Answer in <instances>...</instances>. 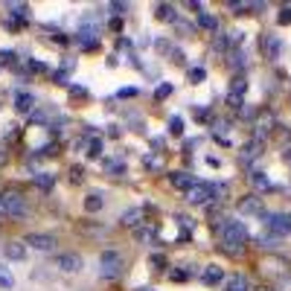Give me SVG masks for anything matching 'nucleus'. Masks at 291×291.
I'll list each match as a JSON object with an SVG mask.
<instances>
[{
	"mask_svg": "<svg viewBox=\"0 0 291 291\" xmlns=\"http://www.w3.org/2000/svg\"><path fill=\"white\" fill-rule=\"evenodd\" d=\"M219 233H222L224 251H230V254H239L242 245L248 242V227H245L242 222H236V219H224V222L219 224Z\"/></svg>",
	"mask_w": 291,
	"mask_h": 291,
	"instance_id": "obj_1",
	"label": "nucleus"
},
{
	"mask_svg": "<svg viewBox=\"0 0 291 291\" xmlns=\"http://www.w3.org/2000/svg\"><path fill=\"white\" fill-rule=\"evenodd\" d=\"M0 204H3V216H12V219H23V216L29 213L26 198H23L20 192H15V189L0 192Z\"/></svg>",
	"mask_w": 291,
	"mask_h": 291,
	"instance_id": "obj_2",
	"label": "nucleus"
},
{
	"mask_svg": "<svg viewBox=\"0 0 291 291\" xmlns=\"http://www.w3.org/2000/svg\"><path fill=\"white\" fill-rule=\"evenodd\" d=\"M262 219H265V227H268L277 239L291 233V216L289 213H262Z\"/></svg>",
	"mask_w": 291,
	"mask_h": 291,
	"instance_id": "obj_3",
	"label": "nucleus"
},
{
	"mask_svg": "<svg viewBox=\"0 0 291 291\" xmlns=\"http://www.w3.org/2000/svg\"><path fill=\"white\" fill-rule=\"evenodd\" d=\"M99 268H102V277L114 280V277H120V271H122V257H120L117 251H102Z\"/></svg>",
	"mask_w": 291,
	"mask_h": 291,
	"instance_id": "obj_4",
	"label": "nucleus"
},
{
	"mask_svg": "<svg viewBox=\"0 0 291 291\" xmlns=\"http://www.w3.org/2000/svg\"><path fill=\"white\" fill-rule=\"evenodd\" d=\"M23 245H29V248H35V251H41V254H50V251H55V236H50V233H29L26 239H23Z\"/></svg>",
	"mask_w": 291,
	"mask_h": 291,
	"instance_id": "obj_5",
	"label": "nucleus"
},
{
	"mask_svg": "<svg viewBox=\"0 0 291 291\" xmlns=\"http://www.w3.org/2000/svg\"><path fill=\"white\" fill-rule=\"evenodd\" d=\"M82 265H85V262H82V257H79V254H61V257L55 259V268H58V271H64V274H79V271H82Z\"/></svg>",
	"mask_w": 291,
	"mask_h": 291,
	"instance_id": "obj_6",
	"label": "nucleus"
},
{
	"mask_svg": "<svg viewBox=\"0 0 291 291\" xmlns=\"http://www.w3.org/2000/svg\"><path fill=\"white\" fill-rule=\"evenodd\" d=\"M210 198H213V187L210 184H195V187L187 189V201L189 204H207Z\"/></svg>",
	"mask_w": 291,
	"mask_h": 291,
	"instance_id": "obj_7",
	"label": "nucleus"
},
{
	"mask_svg": "<svg viewBox=\"0 0 291 291\" xmlns=\"http://www.w3.org/2000/svg\"><path fill=\"white\" fill-rule=\"evenodd\" d=\"M239 213H245V216H262V201L257 195H245L239 201Z\"/></svg>",
	"mask_w": 291,
	"mask_h": 291,
	"instance_id": "obj_8",
	"label": "nucleus"
},
{
	"mask_svg": "<svg viewBox=\"0 0 291 291\" xmlns=\"http://www.w3.org/2000/svg\"><path fill=\"white\" fill-rule=\"evenodd\" d=\"M32 105H35V96H32V93H26V90L15 93V111H17V114H29Z\"/></svg>",
	"mask_w": 291,
	"mask_h": 291,
	"instance_id": "obj_9",
	"label": "nucleus"
},
{
	"mask_svg": "<svg viewBox=\"0 0 291 291\" xmlns=\"http://www.w3.org/2000/svg\"><path fill=\"white\" fill-rule=\"evenodd\" d=\"M169 181H172V187H178V189H189V187H195V184H198L189 172H181V169H178V172H172V175H169Z\"/></svg>",
	"mask_w": 291,
	"mask_h": 291,
	"instance_id": "obj_10",
	"label": "nucleus"
},
{
	"mask_svg": "<svg viewBox=\"0 0 291 291\" xmlns=\"http://www.w3.org/2000/svg\"><path fill=\"white\" fill-rule=\"evenodd\" d=\"M224 291H251V283H248V277H242V274H230V277L224 280Z\"/></svg>",
	"mask_w": 291,
	"mask_h": 291,
	"instance_id": "obj_11",
	"label": "nucleus"
},
{
	"mask_svg": "<svg viewBox=\"0 0 291 291\" xmlns=\"http://www.w3.org/2000/svg\"><path fill=\"white\" fill-rule=\"evenodd\" d=\"M201 280H204L207 286H219V283L224 280V271H222L219 265H207V268L201 271Z\"/></svg>",
	"mask_w": 291,
	"mask_h": 291,
	"instance_id": "obj_12",
	"label": "nucleus"
},
{
	"mask_svg": "<svg viewBox=\"0 0 291 291\" xmlns=\"http://www.w3.org/2000/svg\"><path fill=\"white\" fill-rule=\"evenodd\" d=\"M262 50L268 58H277L280 55V38L277 35H262Z\"/></svg>",
	"mask_w": 291,
	"mask_h": 291,
	"instance_id": "obj_13",
	"label": "nucleus"
},
{
	"mask_svg": "<svg viewBox=\"0 0 291 291\" xmlns=\"http://www.w3.org/2000/svg\"><path fill=\"white\" fill-rule=\"evenodd\" d=\"M6 257L15 259V262L26 259V245H23V242H9V245H6Z\"/></svg>",
	"mask_w": 291,
	"mask_h": 291,
	"instance_id": "obj_14",
	"label": "nucleus"
},
{
	"mask_svg": "<svg viewBox=\"0 0 291 291\" xmlns=\"http://www.w3.org/2000/svg\"><path fill=\"white\" fill-rule=\"evenodd\" d=\"M125 227H140V222H143V210L140 207H134V210H128V213H122V219H120Z\"/></svg>",
	"mask_w": 291,
	"mask_h": 291,
	"instance_id": "obj_15",
	"label": "nucleus"
},
{
	"mask_svg": "<svg viewBox=\"0 0 291 291\" xmlns=\"http://www.w3.org/2000/svg\"><path fill=\"white\" fill-rule=\"evenodd\" d=\"M154 17H157V20H172V17H175V6H169V3H154Z\"/></svg>",
	"mask_w": 291,
	"mask_h": 291,
	"instance_id": "obj_16",
	"label": "nucleus"
},
{
	"mask_svg": "<svg viewBox=\"0 0 291 291\" xmlns=\"http://www.w3.org/2000/svg\"><path fill=\"white\" fill-rule=\"evenodd\" d=\"M259 154H262V143H259V140L245 143V149H242V160H251V157H259Z\"/></svg>",
	"mask_w": 291,
	"mask_h": 291,
	"instance_id": "obj_17",
	"label": "nucleus"
},
{
	"mask_svg": "<svg viewBox=\"0 0 291 291\" xmlns=\"http://www.w3.org/2000/svg\"><path fill=\"white\" fill-rule=\"evenodd\" d=\"M0 289H15V277H12V268H6L3 262H0Z\"/></svg>",
	"mask_w": 291,
	"mask_h": 291,
	"instance_id": "obj_18",
	"label": "nucleus"
},
{
	"mask_svg": "<svg viewBox=\"0 0 291 291\" xmlns=\"http://www.w3.org/2000/svg\"><path fill=\"white\" fill-rule=\"evenodd\" d=\"M102 204H105V201H102V195H96V192L85 198V210H87V213H99V210H102Z\"/></svg>",
	"mask_w": 291,
	"mask_h": 291,
	"instance_id": "obj_19",
	"label": "nucleus"
},
{
	"mask_svg": "<svg viewBox=\"0 0 291 291\" xmlns=\"http://www.w3.org/2000/svg\"><path fill=\"white\" fill-rule=\"evenodd\" d=\"M251 184H254L257 189H271V181L265 178V172H254V175H251Z\"/></svg>",
	"mask_w": 291,
	"mask_h": 291,
	"instance_id": "obj_20",
	"label": "nucleus"
},
{
	"mask_svg": "<svg viewBox=\"0 0 291 291\" xmlns=\"http://www.w3.org/2000/svg\"><path fill=\"white\" fill-rule=\"evenodd\" d=\"M198 23H201L204 29H210V32H216V29H219V20H216L213 15H207V12H201V17H198Z\"/></svg>",
	"mask_w": 291,
	"mask_h": 291,
	"instance_id": "obj_21",
	"label": "nucleus"
},
{
	"mask_svg": "<svg viewBox=\"0 0 291 291\" xmlns=\"http://www.w3.org/2000/svg\"><path fill=\"white\" fill-rule=\"evenodd\" d=\"M245 87H248L245 76H236V79L230 82V93H236V96H242V93H245Z\"/></svg>",
	"mask_w": 291,
	"mask_h": 291,
	"instance_id": "obj_22",
	"label": "nucleus"
},
{
	"mask_svg": "<svg viewBox=\"0 0 291 291\" xmlns=\"http://www.w3.org/2000/svg\"><path fill=\"white\" fill-rule=\"evenodd\" d=\"M52 175H47V172H41V175H35V187H41V189H52Z\"/></svg>",
	"mask_w": 291,
	"mask_h": 291,
	"instance_id": "obj_23",
	"label": "nucleus"
},
{
	"mask_svg": "<svg viewBox=\"0 0 291 291\" xmlns=\"http://www.w3.org/2000/svg\"><path fill=\"white\" fill-rule=\"evenodd\" d=\"M9 12H12L15 17H17V15L26 17V15H29V6H26V3H9Z\"/></svg>",
	"mask_w": 291,
	"mask_h": 291,
	"instance_id": "obj_24",
	"label": "nucleus"
},
{
	"mask_svg": "<svg viewBox=\"0 0 291 291\" xmlns=\"http://www.w3.org/2000/svg\"><path fill=\"white\" fill-rule=\"evenodd\" d=\"M204 76H207V70H204V67H192V70H189V82H192V85H201V82H204Z\"/></svg>",
	"mask_w": 291,
	"mask_h": 291,
	"instance_id": "obj_25",
	"label": "nucleus"
},
{
	"mask_svg": "<svg viewBox=\"0 0 291 291\" xmlns=\"http://www.w3.org/2000/svg\"><path fill=\"white\" fill-rule=\"evenodd\" d=\"M169 131H172V134H184V120H181V117H172V120H169Z\"/></svg>",
	"mask_w": 291,
	"mask_h": 291,
	"instance_id": "obj_26",
	"label": "nucleus"
},
{
	"mask_svg": "<svg viewBox=\"0 0 291 291\" xmlns=\"http://www.w3.org/2000/svg\"><path fill=\"white\" fill-rule=\"evenodd\" d=\"M70 96L82 99V96H90V90H87V87H82V85H70Z\"/></svg>",
	"mask_w": 291,
	"mask_h": 291,
	"instance_id": "obj_27",
	"label": "nucleus"
},
{
	"mask_svg": "<svg viewBox=\"0 0 291 291\" xmlns=\"http://www.w3.org/2000/svg\"><path fill=\"white\" fill-rule=\"evenodd\" d=\"M99 152H102V143L93 137V140H90V146H87V157H99Z\"/></svg>",
	"mask_w": 291,
	"mask_h": 291,
	"instance_id": "obj_28",
	"label": "nucleus"
},
{
	"mask_svg": "<svg viewBox=\"0 0 291 291\" xmlns=\"http://www.w3.org/2000/svg\"><path fill=\"white\" fill-rule=\"evenodd\" d=\"M105 169H108V172H117V175H122V172H125V166H122L120 160H105Z\"/></svg>",
	"mask_w": 291,
	"mask_h": 291,
	"instance_id": "obj_29",
	"label": "nucleus"
},
{
	"mask_svg": "<svg viewBox=\"0 0 291 291\" xmlns=\"http://www.w3.org/2000/svg\"><path fill=\"white\" fill-rule=\"evenodd\" d=\"M277 20H280L283 26H289V23H291V9H289V6H286V9H280V15H277Z\"/></svg>",
	"mask_w": 291,
	"mask_h": 291,
	"instance_id": "obj_30",
	"label": "nucleus"
},
{
	"mask_svg": "<svg viewBox=\"0 0 291 291\" xmlns=\"http://www.w3.org/2000/svg\"><path fill=\"white\" fill-rule=\"evenodd\" d=\"M230 64H233L236 70H242V67H245V55H242V52H233V55H230Z\"/></svg>",
	"mask_w": 291,
	"mask_h": 291,
	"instance_id": "obj_31",
	"label": "nucleus"
},
{
	"mask_svg": "<svg viewBox=\"0 0 291 291\" xmlns=\"http://www.w3.org/2000/svg\"><path fill=\"white\" fill-rule=\"evenodd\" d=\"M169 93H172V85H160V87L154 90V99H166Z\"/></svg>",
	"mask_w": 291,
	"mask_h": 291,
	"instance_id": "obj_32",
	"label": "nucleus"
},
{
	"mask_svg": "<svg viewBox=\"0 0 291 291\" xmlns=\"http://www.w3.org/2000/svg\"><path fill=\"white\" fill-rule=\"evenodd\" d=\"M108 9H111L114 15H125V12H128V3H111Z\"/></svg>",
	"mask_w": 291,
	"mask_h": 291,
	"instance_id": "obj_33",
	"label": "nucleus"
},
{
	"mask_svg": "<svg viewBox=\"0 0 291 291\" xmlns=\"http://www.w3.org/2000/svg\"><path fill=\"white\" fill-rule=\"evenodd\" d=\"M82 175H85V172H82V166H73V169H70V181H73V184H79V181H82Z\"/></svg>",
	"mask_w": 291,
	"mask_h": 291,
	"instance_id": "obj_34",
	"label": "nucleus"
},
{
	"mask_svg": "<svg viewBox=\"0 0 291 291\" xmlns=\"http://www.w3.org/2000/svg\"><path fill=\"white\" fill-rule=\"evenodd\" d=\"M227 102H230V108H242V96H236V93H227Z\"/></svg>",
	"mask_w": 291,
	"mask_h": 291,
	"instance_id": "obj_35",
	"label": "nucleus"
},
{
	"mask_svg": "<svg viewBox=\"0 0 291 291\" xmlns=\"http://www.w3.org/2000/svg\"><path fill=\"white\" fill-rule=\"evenodd\" d=\"M12 58H15V52H9V50L0 52V64H12Z\"/></svg>",
	"mask_w": 291,
	"mask_h": 291,
	"instance_id": "obj_36",
	"label": "nucleus"
},
{
	"mask_svg": "<svg viewBox=\"0 0 291 291\" xmlns=\"http://www.w3.org/2000/svg\"><path fill=\"white\" fill-rule=\"evenodd\" d=\"M73 67H76V61H73V58H67V61H61V73H70Z\"/></svg>",
	"mask_w": 291,
	"mask_h": 291,
	"instance_id": "obj_37",
	"label": "nucleus"
},
{
	"mask_svg": "<svg viewBox=\"0 0 291 291\" xmlns=\"http://www.w3.org/2000/svg\"><path fill=\"white\" fill-rule=\"evenodd\" d=\"M154 47H157V50H160V52H172V47H169V41H157V44H154Z\"/></svg>",
	"mask_w": 291,
	"mask_h": 291,
	"instance_id": "obj_38",
	"label": "nucleus"
},
{
	"mask_svg": "<svg viewBox=\"0 0 291 291\" xmlns=\"http://www.w3.org/2000/svg\"><path fill=\"white\" fill-rule=\"evenodd\" d=\"M52 79H55V85H67V73H61V70H58Z\"/></svg>",
	"mask_w": 291,
	"mask_h": 291,
	"instance_id": "obj_39",
	"label": "nucleus"
},
{
	"mask_svg": "<svg viewBox=\"0 0 291 291\" xmlns=\"http://www.w3.org/2000/svg\"><path fill=\"white\" fill-rule=\"evenodd\" d=\"M120 96H122V99H125V96H137V87H122Z\"/></svg>",
	"mask_w": 291,
	"mask_h": 291,
	"instance_id": "obj_40",
	"label": "nucleus"
},
{
	"mask_svg": "<svg viewBox=\"0 0 291 291\" xmlns=\"http://www.w3.org/2000/svg\"><path fill=\"white\" fill-rule=\"evenodd\" d=\"M146 166H149V169H157V166H160V160H154V157H146Z\"/></svg>",
	"mask_w": 291,
	"mask_h": 291,
	"instance_id": "obj_41",
	"label": "nucleus"
},
{
	"mask_svg": "<svg viewBox=\"0 0 291 291\" xmlns=\"http://www.w3.org/2000/svg\"><path fill=\"white\" fill-rule=\"evenodd\" d=\"M152 265H154V268H157V265H166V259H163V257H157V254H154V257H152Z\"/></svg>",
	"mask_w": 291,
	"mask_h": 291,
	"instance_id": "obj_42",
	"label": "nucleus"
},
{
	"mask_svg": "<svg viewBox=\"0 0 291 291\" xmlns=\"http://www.w3.org/2000/svg\"><path fill=\"white\" fill-rule=\"evenodd\" d=\"M3 163H6V152L0 149V166H3Z\"/></svg>",
	"mask_w": 291,
	"mask_h": 291,
	"instance_id": "obj_43",
	"label": "nucleus"
},
{
	"mask_svg": "<svg viewBox=\"0 0 291 291\" xmlns=\"http://www.w3.org/2000/svg\"><path fill=\"white\" fill-rule=\"evenodd\" d=\"M283 157H286V160H289V163H291V149H289V152H286V154H283Z\"/></svg>",
	"mask_w": 291,
	"mask_h": 291,
	"instance_id": "obj_44",
	"label": "nucleus"
},
{
	"mask_svg": "<svg viewBox=\"0 0 291 291\" xmlns=\"http://www.w3.org/2000/svg\"><path fill=\"white\" fill-rule=\"evenodd\" d=\"M0 213H3V204H0Z\"/></svg>",
	"mask_w": 291,
	"mask_h": 291,
	"instance_id": "obj_45",
	"label": "nucleus"
}]
</instances>
